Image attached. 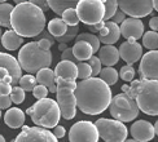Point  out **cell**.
I'll list each match as a JSON object with an SVG mask.
<instances>
[{
	"label": "cell",
	"instance_id": "6da1fadb",
	"mask_svg": "<svg viewBox=\"0 0 158 142\" xmlns=\"http://www.w3.org/2000/svg\"><path fill=\"white\" fill-rule=\"evenodd\" d=\"M77 107L85 115H98L109 107L111 89L100 77H88L77 83L74 90Z\"/></svg>",
	"mask_w": 158,
	"mask_h": 142
},
{
	"label": "cell",
	"instance_id": "7a4b0ae2",
	"mask_svg": "<svg viewBox=\"0 0 158 142\" xmlns=\"http://www.w3.org/2000/svg\"><path fill=\"white\" fill-rule=\"evenodd\" d=\"M10 27L22 37H35L45 27L44 12L29 2L17 4L10 13Z\"/></svg>",
	"mask_w": 158,
	"mask_h": 142
},
{
	"label": "cell",
	"instance_id": "3957f363",
	"mask_svg": "<svg viewBox=\"0 0 158 142\" xmlns=\"http://www.w3.org/2000/svg\"><path fill=\"white\" fill-rule=\"evenodd\" d=\"M122 92L134 98L139 110L149 116L158 114V81L137 79L131 80L130 85H123Z\"/></svg>",
	"mask_w": 158,
	"mask_h": 142
},
{
	"label": "cell",
	"instance_id": "277c9868",
	"mask_svg": "<svg viewBox=\"0 0 158 142\" xmlns=\"http://www.w3.org/2000/svg\"><path fill=\"white\" fill-rule=\"evenodd\" d=\"M17 61L21 70L29 74H34L38 73L40 69L51 66L52 53L51 50L42 49L36 41H30L19 49Z\"/></svg>",
	"mask_w": 158,
	"mask_h": 142
},
{
	"label": "cell",
	"instance_id": "5b68a950",
	"mask_svg": "<svg viewBox=\"0 0 158 142\" xmlns=\"http://www.w3.org/2000/svg\"><path fill=\"white\" fill-rule=\"evenodd\" d=\"M26 114L31 116L32 123L36 127L51 129L58 124L60 121V107L57 102L51 98L38 100L31 107L26 110Z\"/></svg>",
	"mask_w": 158,
	"mask_h": 142
},
{
	"label": "cell",
	"instance_id": "8992f818",
	"mask_svg": "<svg viewBox=\"0 0 158 142\" xmlns=\"http://www.w3.org/2000/svg\"><path fill=\"white\" fill-rule=\"evenodd\" d=\"M75 87V80L56 77V102L60 107L61 116L66 120L74 119L77 115V101L74 96Z\"/></svg>",
	"mask_w": 158,
	"mask_h": 142
},
{
	"label": "cell",
	"instance_id": "52a82bcc",
	"mask_svg": "<svg viewBox=\"0 0 158 142\" xmlns=\"http://www.w3.org/2000/svg\"><path fill=\"white\" fill-rule=\"evenodd\" d=\"M109 110L111 116L115 120H119L122 123H128L135 120L140 112L135 100L124 93H119L111 97V101L109 103Z\"/></svg>",
	"mask_w": 158,
	"mask_h": 142
},
{
	"label": "cell",
	"instance_id": "ba28073f",
	"mask_svg": "<svg viewBox=\"0 0 158 142\" xmlns=\"http://www.w3.org/2000/svg\"><path fill=\"white\" fill-rule=\"evenodd\" d=\"M98 137H101L105 142H123L127 140V128L119 120L101 118L94 123Z\"/></svg>",
	"mask_w": 158,
	"mask_h": 142
},
{
	"label": "cell",
	"instance_id": "9c48e42d",
	"mask_svg": "<svg viewBox=\"0 0 158 142\" xmlns=\"http://www.w3.org/2000/svg\"><path fill=\"white\" fill-rule=\"evenodd\" d=\"M79 21L84 25H95L102 21L105 6L101 0H79L75 6Z\"/></svg>",
	"mask_w": 158,
	"mask_h": 142
},
{
	"label": "cell",
	"instance_id": "30bf717a",
	"mask_svg": "<svg viewBox=\"0 0 158 142\" xmlns=\"http://www.w3.org/2000/svg\"><path fill=\"white\" fill-rule=\"evenodd\" d=\"M70 142H97L98 133L94 123L81 120L73 124L69 131Z\"/></svg>",
	"mask_w": 158,
	"mask_h": 142
},
{
	"label": "cell",
	"instance_id": "8fae6325",
	"mask_svg": "<svg viewBox=\"0 0 158 142\" xmlns=\"http://www.w3.org/2000/svg\"><path fill=\"white\" fill-rule=\"evenodd\" d=\"M119 9L134 18H143L153 12L152 0H117Z\"/></svg>",
	"mask_w": 158,
	"mask_h": 142
},
{
	"label": "cell",
	"instance_id": "7c38bea8",
	"mask_svg": "<svg viewBox=\"0 0 158 142\" xmlns=\"http://www.w3.org/2000/svg\"><path fill=\"white\" fill-rule=\"evenodd\" d=\"M12 142H58L53 133L40 127H23Z\"/></svg>",
	"mask_w": 158,
	"mask_h": 142
},
{
	"label": "cell",
	"instance_id": "4fadbf2b",
	"mask_svg": "<svg viewBox=\"0 0 158 142\" xmlns=\"http://www.w3.org/2000/svg\"><path fill=\"white\" fill-rule=\"evenodd\" d=\"M4 76H10L12 85H17L19 77L22 76V70L19 67L17 58L12 54L0 52V80Z\"/></svg>",
	"mask_w": 158,
	"mask_h": 142
},
{
	"label": "cell",
	"instance_id": "5bb4252c",
	"mask_svg": "<svg viewBox=\"0 0 158 142\" xmlns=\"http://www.w3.org/2000/svg\"><path fill=\"white\" fill-rule=\"evenodd\" d=\"M139 75L140 79L157 80L158 77V53L157 50H149L144 56H141Z\"/></svg>",
	"mask_w": 158,
	"mask_h": 142
},
{
	"label": "cell",
	"instance_id": "9a60e30c",
	"mask_svg": "<svg viewBox=\"0 0 158 142\" xmlns=\"http://www.w3.org/2000/svg\"><path fill=\"white\" fill-rule=\"evenodd\" d=\"M121 35L131 41H136L144 34V23L140 18H126L119 26Z\"/></svg>",
	"mask_w": 158,
	"mask_h": 142
},
{
	"label": "cell",
	"instance_id": "2e32d148",
	"mask_svg": "<svg viewBox=\"0 0 158 142\" xmlns=\"http://www.w3.org/2000/svg\"><path fill=\"white\" fill-rule=\"evenodd\" d=\"M119 52V57H122V60L124 62H127V65L132 66L135 62H137L143 56V47L141 44L137 41H123L121 44V47L118 48Z\"/></svg>",
	"mask_w": 158,
	"mask_h": 142
},
{
	"label": "cell",
	"instance_id": "e0dca14e",
	"mask_svg": "<svg viewBox=\"0 0 158 142\" xmlns=\"http://www.w3.org/2000/svg\"><path fill=\"white\" fill-rule=\"evenodd\" d=\"M132 138L136 140L137 142H148L156 137L153 124L149 123L148 120H137L135 121L130 129Z\"/></svg>",
	"mask_w": 158,
	"mask_h": 142
},
{
	"label": "cell",
	"instance_id": "ac0fdd59",
	"mask_svg": "<svg viewBox=\"0 0 158 142\" xmlns=\"http://www.w3.org/2000/svg\"><path fill=\"white\" fill-rule=\"evenodd\" d=\"M97 37H98V40H100V43L108 44V45L115 44L121 37L119 26L114 22H111V21H105L104 27L98 31Z\"/></svg>",
	"mask_w": 158,
	"mask_h": 142
},
{
	"label": "cell",
	"instance_id": "d6986e66",
	"mask_svg": "<svg viewBox=\"0 0 158 142\" xmlns=\"http://www.w3.org/2000/svg\"><path fill=\"white\" fill-rule=\"evenodd\" d=\"M97 53H98L97 57L101 65H105L106 67H113L119 61V52H118V48H115L114 45L105 44L102 48H98Z\"/></svg>",
	"mask_w": 158,
	"mask_h": 142
},
{
	"label": "cell",
	"instance_id": "ffe728a7",
	"mask_svg": "<svg viewBox=\"0 0 158 142\" xmlns=\"http://www.w3.org/2000/svg\"><path fill=\"white\" fill-rule=\"evenodd\" d=\"M53 73L56 77H61V79H66V80L78 79L77 65L66 60H61V62H58Z\"/></svg>",
	"mask_w": 158,
	"mask_h": 142
},
{
	"label": "cell",
	"instance_id": "44dd1931",
	"mask_svg": "<svg viewBox=\"0 0 158 142\" xmlns=\"http://www.w3.org/2000/svg\"><path fill=\"white\" fill-rule=\"evenodd\" d=\"M35 79L38 84L44 85L51 93H56V76L49 67H44L39 70L36 73Z\"/></svg>",
	"mask_w": 158,
	"mask_h": 142
},
{
	"label": "cell",
	"instance_id": "7402d4cb",
	"mask_svg": "<svg viewBox=\"0 0 158 142\" xmlns=\"http://www.w3.org/2000/svg\"><path fill=\"white\" fill-rule=\"evenodd\" d=\"M4 121L9 128L17 129V128L23 125V123H25V112L18 107L8 108V111L4 114Z\"/></svg>",
	"mask_w": 158,
	"mask_h": 142
},
{
	"label": "cell",
	"instance_id": "603a6c76",
	"mask_svg": "<svg viewBox=\"0 0 158 142\" xmlns=\"http://www.w3.org/2000/svg\"><path fill=\"white\" fill-rule=\"evenodd\" d=\"M0 41L6 50H17L23 44V37L16 34L13 30H6L4 34H2Z\"/></svg>",
	"mask_w": 158,
	"mask_h": 142
},
{
	"label": "cell",
	"instance_id": "cb8c5ba5",
	"mask_svg": "<svg viewBox=\"0 0 158 142\" xmlns=\"http://www.w3.org/2000/svg\"><path fill=\"white\" fill-rule=\"evenodd\" d=\"M71 52H73V56L77 58L78 61H88L91 56H94V50H92V47L85 43V41H75L74 47L71 48Z\"/></svg>",
	"mask_w": 158,
	"mask_h": 142
},
{
	"label": "cell",
	"instance_id": "d4e9b609",
	"mask_svg": "<svg viewBox=\"0 0 158 142\" xmlns=\"http://www.w3.org/2000/svg\"><path fill=\"white\" fill-rule=\"evenodd\" d=\"M79 0H47L48 6L57 16H61L62 12L68 8H75Z\"/></svg>",
	"mask_w": 158,
	"mask_h": 142
},
{
	"label": "cell",
	"instance_id": "484cf974",
	"mask_svg": "<svg viewBox=\"0 0 158 142\" xmlns=\"http://www.w3.org/2000/svg\"><path fill=\"white\" fill-rule=\"evenodd\" d=\"M66 29H68L66 23H65L62 19L58 18V17L51 19L49 23H48V32L55 37L62 36L65 34V31H66Z\"/></svg>",
	"mask_w": 158,
	"mask_h": 142
},
{
	"label": "cell",
	"instance_id": "4316f807",
	"mask_svg": "<svg viewBox=\"0 0 158 142\" xmlns=\"http://www.w3.org/2000/svg\"><path fill=\"white\" fill-rule=\"evenodd\" d=\"M75 41H85L88 43L91 47H92V50H94V53H96V52L98 50V48H100V40H98V37L95 35V34H91V32H82V34H79L75 36L74 39Z\"/></svg>",
	"mask_w": 158,
	"mask_h": 142
},
{
	"label": "cell",
	"instance_id": "83f0119b",
	"mask_svg": "<svg viewBox=\"0 0 158 142\" xmlns=\"http://www.w3.org/2000/svg\"><path fill=\"white\" fill-rule=\"evenodd\" d=\"M13 5L9 3H0V26L9 29L10 27V13Z\"/></svg>",
	"mask_w": 158,
	"mask_h": 142
},
{
	"label": "cell",
	"instance_id": "f1b7e54d",
	"mask_svg": "<svg viewBox=\"0 0 158 142\" xmlns=\"http://www.w3.org/2000/svg\"><path fill=\"white\" fill-rule=\"evenodd\" d=\"M100 79L106 83L108 85H114V84L118 81V71L114 69V67H105V69H101L100 71Z\"/></svg>",
	"mask_w": 158,
	"mask_h": 142
},
{
	"label": "cell",
	"instance_id": "f546056e",
	"mask_svg": "<svg viewBox=\"0 0 158 142\" xmlns=\"http://www.w3.org/2000/svg\"><path fill=\"white\" fill-rule=\"evenodd\" d=\"M143 45L149 50H157L158 47V34L157 31H147L143 34Z\"/></svg>",
	"mask_w": 158,
	"mask_h": 142
},
{
	"label": "cell",
	"instance_id": "4dcf8cb0",
	"mask_svg": "<svg viewBox=\"0 0 158 142\" xmlns=\"http://www.w3.org/2000/svg\"><path fill=\"white\" fill-rule=\"evenodd\" d=\"M78 32H79V27H78V26H68V29H66V31H65V34L62 36L55 37V41L68 44V43L74 40L75 36L78 35Z\"/></svg>",
	"mask_w": 158,
	"mask_h": 142
},
{
	"label": "cell",
	"instance_id": "1f68e13d",
	"mask_svg": "<svg viewBox=\"0 0 158 142\" xmlns=\"http://www.w3.org/2000/svg\"><path fill=\"white\" fill-rule=\"evenodd\" d=\"M36 84L38 83H36L35 76H32L31 74L22 75L21 77H19V80H18V87H21L25 92H31Z\"/></svg>",
	"mask_w": 158,
	"mask_h": 142
},
{
	"label": "cell",
	"instance_id": "d6a6232c",
	"mask_svg": "<svg viewBox=\"0 0 158 142\" xmlns=\"http://www.w3.org/2000/svg\"><path fill=\"white\" fill-rule=\"evenodd\" d=\"M61 19L66 23V26H78L79 23V18L77 16L75 8H68L62 12Z\"/></svg>",
	"mask_w": 158,
	"mask_h": 142
},
{
	"label": "cell",
	"instance_id": "836d02e7",
	"mask_svg": "<svg viewBox=\"0 0 158 142\" xmlns=\"http://www.w3.org/2000/svg\"><path fill=\"white\" fill-rule=\"evenodd\" d=\"M104 6H105V14L102 21H109V19L114 16V13L118 9V4H117V0H101Z\"/></svg>",
	"mask_w": 158,
	"mask_h": 142
},
{
	"label": "cell",
	"instance_id": "e575fe53",
	"mask_svg": "<svg viewBox=\"0 0 158 142\" xmlns=\"http://www.w3.org/2000/svg\"><path fill=\"white\" fill-rule=\"evenodd\" d=\"M9 97H10L12 103H17V105H19V103H22L25 101V90L18 85H13L10 93H9Z\"/></svg>",
	"mask_w": 158,
	"mask_h": 142
},
{
	"label": "cell",
	"instance_id": "d590c367",
	"mask_svg": "<svg viewBox=\"0 0 158 142\" xmlns=\"http://www.w3.org/2000/svg\"><path fill=\"white\" fill-rule=\"evenodd\" d=\"M77 70H78V77L81 80L88 79V77L92 76V69L87 62H79L77 65Z\"/></svg>",
	"mask_w": 158,
	"mask_h": 142
},
{
	"label": "cell",
	"instance_id": "8d00e7d4",
	"mask_svg": "<svg viewBox=\"0 0 158 142\" xmlns=\"http://www.w3.org/2000/svg\"><path fill=\"white\" fill-rule=\"evenodd\" d=\"M135 73H136V71L134 70L132 66H130V65H126V66H122V67H121L118 76H121V79L124 80V81H131V80H134Z\"/></svg>",
	"mask_w": 158,
	"mask_h": 142
},
{
	"label": "cell",
	"instance_id": "74e56055",
	"mask_svg": "<svg viewBox=\"0 0 158 142\" xmlns=\"http://www.w3.org/2000/svg\"><path fill=\"white\" fill-rule=\"evenodd\" d=\"M87 63L89 65L91 69H92V76L96 77L98 74H100V71H101V62H100V60H98V57L91 56Z\"/></svg>",
	"mask_w": 158,
	"mask_h": 142
},
{
	"label": "cell",
	"instance_id": "f35d334b",
	"mask_svg": "<svg viewBox=\"0 0 158 142\" xmlns=\"http://www.w3.org/2000/svg\"><path fill=\"white\" fill-rule=\"evenodd\" d=\"M12 79L10 76H4L0 80V94H9L12 90Z\"/></svg>",
	"mask_w": 158,
	"mask_h": 142
},
{
	"label": "cell",
	"instance_id": "ab89813d",
	"mask_svg": "<svg viewBox=\"0 0 158 142\" xmlns=\"http://www.w3.org/2000/svg\"><path fill=\"white\" fill-rule=\"evenodd\" d=\"M31 92H32V94H34V97L36 100L47 98V96H48V89L45 88L44 85H40V84H36Z\"/></svg>",
	"mask_w": 158,
	"mask_h": 142
},
{
	"label": "cell",
	"instance_id": "60d3db41",
	"mask_svg": "<svg viewBox=\"0 0 158 142\" xmlns=\"http://www.w3.org/2000/svg\"><path fill=\"white\" fill-rule=\"evenodd\" d=\"M38 45L42 49L44 50H49L51 47L55 44V39H48V37H42V39H39V40L36 41Z\"/></svg>",
	"mask_w": 158,
	"mask_h": 142
},
{
	"label": "cell",
	"instance_id": "b9f144b4",
	"mask_svg": "<svg viewBox=\"0 0 158 142\" xmlns=\"http://www.w3.org/2000/svg\"><path fill=\"white\" fill-rule=\"evenodd\" d=\"M10 105H12V101L9 94H0V110H4V108L8 110Z\"/></svg>",
	"mask_w": 158,
	"mask_h": 142
},
{
	"label": "cell",
	"instance_id": "7bdbcfd3",
	"mask_svg": "<svg viewBox=\"0 0 158 142\" xmlns=\"http://www.w3.org/2000/svg\"><path fill=\"white\" fill-rule=\"evenodd\" d=\"M110 19H111V22H114V23H117V25H121V23L124 21V19H126V14H124V13H123L121 9H119V10L117 9V12L114 13V16L111 17Z\"/></svg>",
	"mask_w": 158,
	"mask_h": 142
},
{
	"label": "cell",
	"instance_id": "ee69618b",
	"mask_svg": "<svg viewBox=\"0 0 158 142\" xmlns=\"http://www.w3.org/2000/svg\"><path fill=\"white\" fill-rule=\"evenodd\" d=\"M29 3H31V4L36 5L38 8H40L43 12H45V10H49V6H48L47 0H29Z\"/></svg>",
	"mask_w": 158,
	"mask_h": 142
},
{
	"label": "cell",
	"instance_id": "f6af8a7d",
	"mask_svg": "<svg viewBox=\"0 0 158 142\" xmlns=\"http://www.w3.org/2000/svg\"><path fill=\"white\" fill-rule=\"evenodd\" d=\"M52 129H53V132H52V133H53V136H55L57 140H58V138H62L66 134V131H65V128L61 127V125H56V127H53Z\"/></svg>",
	"mask_w": 158,
	"mask_h": 142
},
{
	"label": "cell",
	"instance_id": "bcb514c9",
	"mask_svg": "<svg viewBox=\"0 0 158 142\" xmlns=\"http://www.w3.org/2000/svg\"><path fill=\"white\" fill-rule=\"evenodd\" d=\"M104 21H100V22H97L95 25H88L87 27H88V31H91V34H94V32H98L102 27H104Z\"/></svg>",
	"mask_w": 158,
	"mask_h": 142
},
{
	"label": "cell",
	"instance_id": "7dc6e473",
	"mask_svg": "<svg viewBox=\"0 0 158 142\" xmlns=\"http://www.w3.org/2000/svg\"><path fill=\"white\" fill-rule=\"evenodd\" d=\"M149 26L152 31H157L158 30V17H152L149 19Z\"/></svg>",
	"mask_w": 158,
	"mask_h": 142
},
{
	"label": "cell",
	"instance_id": "c3c4849f",
	"mask_svg": "<svg viewBox=\"0 0 158 142\" xmlns=\"http://www.w3.org/2000/svg\"><path fill=\"white\" fill-rule=\"evenodd\" d=\"M152 4H153V9L158 10V0H152Z\"/></svg>",
	"mask_w": 158,
	"mask_h": 142
},
{
	"label": "cell",
	"instance_id": "681fc988",
	"mask_svg": "<svg viewBox=\"0 0 158 142\" xmlns=\"http://www.w3.org/2000/svg\"><path fill=\"white\" fill-rule=\"evenodd\" d=\"M66 48L68 47H66V44H65V43H60V45H58V49H60V50H65Z\"/></svg>",
	"mask_w": 158,
	"mask_h": 142
},
{
	"label": "cell",
	"instance_id": "f907efd6",
	"mask_svg": "<svg viewBox=\"0 0 158 142\" xmlns=\"http://www.w3.org/2000/svg\"><path fill=\"white\" fill-rule=\"evenodd\" d=\"M153 128H154V133H156V136H157V134H158V121H156V123H154Z\"/></svg>",
	"mask_w": 158,
	"mask_h": 142
},
{
	"label": "cell",
	"instance_id": "816d5d0a",
	"mask_svg": "<svg viewBox=\"0 0 158 142\" xmlns=\"http://www.w3.org/2000/svg\"><path fill=\"white\" fill-rule=\"evenodd\" d=\"M16 4H21V3H26V2H29V0H13Z\"/></svg>",
	"mask_w": 158,
	"mask_h": 142
},
{
	"label": "cell",
	"instance_id": "f5cc1de1",
	"mask_svg": "<svg viewBox=\"0 0 158 142\" xmlns=\"http://www.w3.org/2000/svg\"><path fill=\"white\" fill-rule=\"evenodd\" d=\"M123 142H137L136 140H132V138H131V140H124Z\"/></svg>",
	"mask_w": 158,
	"mask_h": 142
},
{
	"label": "cell",
	"instance_id": "db71d44e",
	"mask_svg": "<svg viewBox=\"0 0 158 142\" xmlns=\"http://www.w3.org/2000/svg\"><path fill=\"white\" fill-rule=\"evenodd\" d=\"M0 142H5V138L3 137V136H2V134H0Z\"/></svg>",
	"mask_w": 158,
	"mask_h": 142
},
{
	"label": "cell",
	"instance_id": "11a10c76",
	"mask_svg": "<svg viewBox=\"0 0 158 142\" xmlns=\"http://www.w3.org/2000/svg\"><path fill=\"white\" fill-rule=\"evenodd\" d=\"M6 2V0H0V3H5Z\"/></svg>",
	"mask_w": 158,
	"mask_h": 142
},
{
	"label": "cell",
	"instance_id": "9f6ffc18",
	"mask_svg": "<svg viewBox=\"0 0 158 142\" xmlns=\"http://www.w3.org/2000/svg\"><path fill=\"white\" fill-rule=\"evenodd\" d=\"M0 37H2V29H0Z\"/></svg>",
	"mask_w": 158,
	"mask_h": 142
},
{
	"label": "cell",
	"instance_id": "6f0895ef",
	"mask_svg": "<svg viewBox=\"0 0 158 142\" xmlns=\"http://www.w3.org/2000/svg\"><path fill=\"white\" fill-rule=\"evenodd\" d=\"M0 118H2V110H0Z\"/></svg>",
	"mask_w": 158,
	"mask_h": 142
}]
</instances>
